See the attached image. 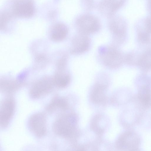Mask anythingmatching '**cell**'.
<instances>
[{
    "instance_id": "cell-1",
    "label": "cell",
    "mask_w": 151,
    "mask_h": 151,
    "mask_svg": "<svg viewBox=\"0 0 151 151\" xmlns=\"http://www.w3.org/2000/svg\"><path fill=\"white\" fill-rule=\"evenodd\" d=\"M101 62L106 67L116 69L122 64L123 58L116 46L113 44L101 46L98 50Z\"/></svg>"
},
{
    "instance_id": "cell-2",
    "label": "cell",
    "mask_w": 151,
    "mask_h": 151,
    "mask_svg": "<svg viewBox=\"0 0 151 151\" xmlns=\"http://www.w3.org/2000/svg\"><path fill=\"white\" fill-rule=\"evenodd\" d=\"M77 123L76 116L70 114L62 115L55 121L52 126L55 134L65 138L72 137L75 132Z\"/></svg>"
},
{
    "instance_id": "cell-3",
    "label": "cell",
    "mask_w": 151,
    "mask_h": 151,
    "mask_svg": "<svg viewBox=\"0 0 151 151\" xmlns=\"http://www.w3.org/2000/svg\"><path fill=\"white\" fill-rule=\"evenodd\" d=\"M75 25L78 32L88 35L97 32L101 27L100 22L98 19L88 14L78 17L76 20Z\"/></svg>"
},
{
    "instance_id": "cell-4",
    "label": "cell",
    "mask_w": 151,
    "mask_h": 151,
    "mask_svg": "<svg viewBox=\"0 0 151 151\" xmlns=\"http://www.w3.org/2000/svg\"><path fill=\"white\" fill-rule=\"evenodd\" d=\"M30 131L35 137L41 138L47 133V119L44 113L38 112L32 115L28 122Z\"/></svg>"
},
{
    "instance_id": "cell-5",
    "label": "cell",
    "mask_w": 151,
    "mask_h": 151,
    "mask_svg": "<svg viewBox=\"0 0 151 151\" xmlns=\"http://www.w3.org/2000/svg\"><path fill=\"white\" fill-rule=\"evenodd\" d=\"M89 35L78 32L71 41L70 52L73 55H80L87 52L91 46Z\"/></svg>"
},
{
    "instance_id": "cell-6",
    "label": "cell",
    "mask_w": 151,
    "mask_h": 151,
    "mask_svg": "<svg viewBox=\"0 0 151 151\" xmlns=\"http://www.w3.org/2000/svg\"><path fill=\"white\" fill-rule=\"evenodd\" d=\"M140 140L135 133L131 131L122 133L117 140L116 145L117 148L122 150H135L138 149Z\"/></svg>"
},
{
    "instance_id": "cell-7",
    "label": "cell",
    "mask_w": 151,
    "mask_h": 151,
    "mask_svg": "<svg viewBox=\"0 0 151 151\" xmlns=\"http://www.w3.org/2000/svg\"><path fill=\"white\" fill-rule=\"evenodd\" d=\"M15 103L13 98L9 97L3 100L0 109V125L1 128L7 127L14 115Z\"/></svg>"
},
{
    "instance_id": "cell-8",
    "label": "cell",
    "mask_w": 151,
    "mask_h": 151,
    "mask_svg": "<svg viewBox=\"0 0 151 151\" xmlns=\"http://www.w3.org/2000/svg\"><path fill=\"white\" fill-rule=\"evenodd\" d=\"M109 18L108 27L112 35V44L116 45L124 35V27L119 17L114 15Z\"/></svg>"
},
{
    "instance_id": "cell-9",
    "label": "cell",
    "mask_w": 151,
    "mask_h": 151,
    "mask_svg": "<svg viewBox=\"0 0 151 151\" xmlns=\"http://www.w3.org/2000/svg\"><path fill=\"white\" fill-rule=\"evenodd\" d=\"M54 84L53 80L44 78L35 83L31 88L29 95L32 99H39L50 92Z\"/></svg>"
},
{
    "instance_id": "cell-10",
    "label": "cell",
    "mask_w": 151,
    "mask_h": 151,
    "mask_svg": "<svg viewBox=\"0 0 151 151\" xmlns=\"http://www.w3.org/2000/svg\"><path fill=\"white\" fill-rule=\"evenodd\" d=\"M13 12L15 15L22 18L32 16L34 12V8L30 0H17L14 3Z\"/></svg>"
},
{
    "instance_id": "cell-11",
    "label": "cell",
    "mask_w": 151,
    "mask_h": 151,
    "mask_svg": "<svg viewBox=\"0 0 151 151\" xmlns=\"http://www.w3.org/2000/svg\"><path fill=\"white\" fill-rule=\"evenodd\" d=\"M106 76H105L104 79ZM98 81L92 87L90 93V97L91 101L96 104H102L105 102L106 99V92L107 85L106 82Z\"/></svg>"
},
{
    "instance_id": "cell-12",
    "label": "cell",
    "mask_w": 151,
    "mask_h": 151,
    "mask_svg": "<svg viewBox=\"0 0 151 151\" xmlns=\"http://www.w3.org/2000/svg\"><path fill=\"white\" fill-rule=\"evenodd\" d=\"M124 0H101L98 8L103 15L109 18L113 16L122 5Z\"/></svg>"
},
{
    "instance_id": "cell-13",
    "label": "cell",
    "mask_w": 151,
    "mask_h": 151,
    "mask_svg": "<svg viewBox=\"0 0 151 151\" xmlns=\"http://www.w3.org/2000/svg\"><path fill=\"white\" fill-rule=\"evenodd\" d=\"M68 108V104L64 97L59 96L54 97L46 107V110L52 113L58 110H64Z\"/></svg>"
},
{
    "instance_id": "cell-14",
    "label": "cell",
    "mask_w": 151,
    "mask_h": 151,
    "mask_svg": "<svg viewBox=\"0 0 151 151\" xmlns=\"http://www.w3.org/2000/svg\"><path fill=\"white\" fill-rule=\"evenodd\" d=\"M68 33L67 26L63 24L58 23L53 27L51 33V37L54 41H61L66 38Z\"/></svg>"
},
{
    "instance_id": "cell-15",
    "label": "cell",
    "mask_w": 151,
    "mask_h": 151,
    "mask_svg": "<svg viewBox=\"0 0 151 151\" xmlns=\"http://www.w3.org/2000/svg\"><path fill=\"white\" fill-rule=\"evenodd\" d=\"M71 76L69 73L62 70L57 73L53 80L54 84L60 88L67 87L71 81Z\"/></svg>"
},
{
    "instance_id": "cell-16",
    "label": "cell",
    "mask_w": 151,
    "mask_h": 151,
    "mask_svg": "<svg viewBox=\"0 0 151 151\" xmlns=\"http://www.w3.org/2000/svg\"><path fill=\"white\" fill-rule=\"evenodd\" d=\"M138 97L142 105L148 108L151 105V92L149 89L144 88L139 92Z\"/></svg>"
},
{
    "instance_id": "cell-17",
    "label": "cell",
    "mask_w": 151,
    "mask_h": 151,
    "mask_svg": "<svg viewBox=\"0 0 151 151\" xmlns=\"http://www.w3.org/2000/svg\"><path fill=\"white\" fill-rule=\"evenodd\" d=\"M20 86V84L14 81H3L1 82V91L8 94H11L17 90Z\"/></svg>"
},
{
    "instance_id": "cell-18",
    "label": "cell",
    "mask_w": 151,
    "mask_h": 151,
    "mask_svg": "<svg viewBox=\"0 0 151 151\" xmlns=\"http://www.w3.org/2000/svg\"><path fill=\"white\" fill-rule=\"evenodd\" d=\"M103 118L102 116L98 115L93 118L91 123L92 129L96 134H102L104 130V125H102V124H104V123H103L104 122L103 121L104 119Z\"/></svg>"
},
{
    "instance_id": "cell-19",
    "label": "cell",
    "mask_w": 151,
    "mask_h": 151,
    "mask_svg": "<svg viewBox=\"0 0 151 151\" xmlns=\"http://www.w3.org/2000/svg\"><path fill=\"white\" fill-rule=\"evenodd\" d=\"M81 3L83 9L86 11H91L95 6L94 0H81Z\"/></svg>"
},
{
    "instance_id": "cell-20",
    "label": "cell",
    "mask_w": 151,
    "mask_h": 151,
    "mask_svg": "<svg viewBox=\"0 0 151 151\" xmlns=\"http://www.w3.org/2000/svg\"><path fill=\"white\" fill-rule=\"evenodd\" d=\"M10 15L7 13L3 14L1 17V26L3 27L10 18Z\"/></svg>"
}]
</instances>
